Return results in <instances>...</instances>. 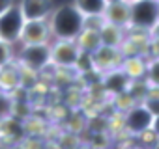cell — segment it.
I'll use <instances>...</instances> for the list:
<instances>
[{"label": "cell", "mask_w": 159, "mask_h": 149, "mask_svg": "<svg viewBox=\"0 0 159 149\" xmlns=\"http://www.w3.org/2000/svg\"><path fill=\"white\" fill-rule=\"evenodd\" d=\"M81 56V49L77 47L73 39H58L51 47V62L62 67L77 65V60Z\"/></svg>", "instance_id": "cell-6"}, {"label": "cell", "mask_w": 159, "mask_h": 149, "mask_svg": "<svg viewBox=\"0 0 159 149\" xmlns=\"http://www.w3.org/2000/svg\"><path fill=\"white\" fill-rule=\"evenodd\" d=\"M153 149H159V140L155 142V145H153Z\"/></svg>", "instance_id": "cell-22"}, {"label": "cell", "mask_w": 159, "mask_h": 149, "mask_svg": "<svg viewBox=\"0 0 159 149\" xmlns=\"http://www.w3.org/2000/svg\"><path fill=\"white\" fill-rule=\"evenodd\" d=\"M21 10V15L25 21H39V19H49L52 13L54 6L51 0H21L17 4Z\"/></svg>", "instance_id": "cell-8"}, {"label": "cell", "mask_w": 159, "mask_h": 149, "mask_svg": "<svg viewBox=\"0 0 159 149\" xmlns=\"http://www.w3.org/2000/svg\"><path fill=\"white\" fill-rule=\"evenodd\" d=\"M148 82L153 88H159V58L148 65Z\"/></svg>", "instance_id": "cell-17"}, {"label": "cell", "mask_w": 159, "mask_h": 149, "mask_svg": "<svg viewBox=\"0 0 159 149\" xmlns=\"http://www.w3.org/2000/svg\"><path fill=\"white\" fill-rule=\"evenodd\" d=\"M159 21V2L153 0H137L131 4V23L139 30H152Z\"/></svg>", "instance_id": "cell-2"}, {"label": "cell", "mask_w": 159, "mask_h": 149, "mask_svg": "<svg viewBox=\"0 0 159 149\" xmlns=\"http://www.w3.org/2000/svg\"><path fill=\"white\" fill-rule=\"evenodd\" d=\"M150 130L159 138V116H153V121H152V127H150Z\"/></svg>", "instance_id": "cell-20"}, {"label": "cell", "mask_w": 159, "mask_h": 149, "mask_svg": "<svg viewBox=\"0 0 159 149\" xmlns=\"http://www.w3.org/2000/svg\"><path fill=\"white\" fill-rule=\"evenodd\" d=\"M19 62L28 71H41L51 62V47L47 43H36V45H23L19 52Z\"/></svg>", "instance_id": "cell-3"}, {"label": "cell", "mask_w": 159, "mask_h": 149, "mask_svg": "<svg viewBox=\"0 0 159 149\" xmlns=\"http://www.w3.org/2000/svg\"><path fill=\"white\" fill-rule=\"evenodd\" d=\"M77 47L81 49L83 52H94L98 47H101V37H99V30L98 28H92L88 24H84V28L81 30V34L77 36L75 39Z\"/></svg>", "instance_id": "cell-11"}, {"label": "cell", "mask_w": 159, "mask_h": 149, "mask_svg": "<svg viewBox=\"0 0 159 149\" xmlns=\"http://www.w3.org/2000/svg\"><path fill=\"white\" fill-rule=\"evenodd\" d=\"M105 2H107V4H111V2H116V0H105Z\"/></svg>", "instance_id": "cell-24"}, {"label": "cell", "mask_w": 159, "mask_h": 149, "mask_svg": "<svg viewBox=\"0 0 159 149\" xmlns=\"http://www.w3.org/2000/svg\"><path fill=\"white\" fill-rule=\"evenodd\" d=\"M10 110H11V97L4 90H0V117L8 116Z\"/></svg>", "instance_id": "cell-18"}, {"label": "cell", "mask_w": 159, "mask_h": 149, "mask_svg": "<svg viewBox=\"0 0 159 149\" xmlns=\"http://www.w3.org/2000/svg\"><path fill=\"white\" fill-rule=\"evenodd\" d=\"M99 37H101V45H107V47H116L120 49L122 41H124V34H122V28L116 26V24H111V23H101L99 26Z\"/></svg>", "instance_id": "cell-13"}, {"label": "cell", "mask_w": 159, "mask_h": 149, "mask_svg": "<svg viewBox=\"0 0 159 149\" xmlns=\"http://www.w3.org/2000/svg\"><path fill=\"white\" fill-rule=\"evenodd\" d=\"M103 21L125 28L131 23V4H127L125 0H116V2L107 4L103 11Z\"/></svg>", "instance_id": "cell-9"}, {"label": "cell", "mask_w": 159, "mask_h": 149, "mask_svg": "<svg viewBox=\"0 0 159 149\" xmlns=\"http://www.w3.org/2000/svg\"><path fill=\"white\" fill-rule=\"evenodd\" d=\"M125 2H127V4H133V2H137V0H125Z\"/></svg>", "instance_id": "cell-23"}, {"label": "cell", "mask_w": 159, "mask_h": 149, "mask_svg": "<svg viewBox=\"0 0 159 149\" xmlns=\"http://www.w3.org/2000/svg\"><path fill=\"white\" fill-rule=\"evenodd\" d=\"M11 58H13V49H11V43H8V41H2V39H0V67L6 65V63H10V62H11Z\"/></svg>", "instance_id": "cell-16"}, {"label": "cell", "mask_w": 159, "mask_h": 149, "mask_svg": "<svg viewBox=\"0 0 159 149\" xmlns=\"http://www.w3.org/2000/svg\"><path fill=\"white\" fill-rule=\"evenodd\" d=\"M150 34H152V36H153V37H155L157 41H159V21H157V23H155V24L152 26V30H150Z\"/></svg>", "instance_id": "cell-21"}, {"label": "cell", "mask_w": 159, "mask_h": 149, "mask_svg": "<svg viewBox=\"0 0 159 149\" xmlns=\"http://www.w3.org/2000/svg\"><path fill=\"white\" fill-rule=\"evenodd\" d=\"M51 26L49 19H39V21H25L21 28L19 41L23 45H36V43H47L51 37Z\"/></svg>", "instance_id": "cell-5"}, {"label": "cell", "mask_w": 159, "mask_h": 149, "mask_svg": "<svg viewBox=\"0 0 159 149\" xmlns=\"http://www.w3.org/2000/svg\"><path fill=\"white\" fill-rule=\"evenodd\" d=\"M23 24H25V19L21 15V10L17 4H13L8 11L0 15V39L8 43L19 41Z\"/></svg>", "instance_id": "cell-4"}, {"label": "cell", "mask_w": 159, "mask_h": 149, "mask_svg": "<svg viewBox=\"0 0 159 149\" xmlns=\"http://www.w3.org/2000/svg\"><path fill=\"white\" fill-rule=\"evenodd\" d=\"M153 2H159V0H153Z\"/></svg>", "instance_id": "cell-25"}, {"label": "cell", "mask_w": 159, "mask_h": 149, "mask_svg": "<svg viewBox=\"0 0 159 149\" xmlns=\"http://www.w3.org/2000/svg\"><path fill=\"white\" fill-rule=\"evenodd\" d=\"M152 121H153V116L150 114V110L140 104V106H133L129 112H127V117H125V127L139 134V132H144V130H150L152 127Z\"/></svg>", "instance_id": "cell-10"}, {"label": "cell", "mask_w": 159, "mask_h": 149, "mask_svg": "<svg viewBox=\"0 0 159 149\" xmlns=\"http://www.w3.org/2000/svg\"><path fill=\"white\" fill-rule=\"evenodd\" d=\"M15 2H13V0H0V15H2L4 11H8L11 6H13Z\"/></svg>", "instance_id": "cell-19"}, {"label": "cell", "mask_w": 159, "mask_h": 149, "mask_svg": "<svg viewBox=\"0 0 159 149\" xmlns=\"http://www.w3.org/2000/svg\"><path fill=\"white\" fill-rule=\"evenodd\" d=\"M73 6L84 17H103L107 2L105 0H75Z\"/></svg>", "instance_id": "cell-14"}, {"label": "cell", "mask_w": 159, "mask_h": 149, "mask_svg": "<svg viewBox=\"0 0 159 149\" xmlns=\"http://www.w3.org/2000/svg\"><path fill=\"white\" fill-rule=\"evenodd\" d=\"M49 26H51V34L56 36L58 39L75 41L81 30L84 28V15L73 4L60 6V8H54L52 13L49 15Z\"/></svg>", "instance_id": "cell-1"}, {"label": "cell", "mask_w": 159, "mask_h": 149, "mask_svg": "<svg viewBox=\"0 0 159 149\" xmlns=\"http://www.w3.org/2000/svg\"><path fill=\"white\" fill-rule=\"evenodd\" d=\"M124 63V69H125V73L129 74V77H140V74L144 73V63H142V60L140 58H129V60H125V62H122Z\"/></svg>", "instance_id": "cell-15"}, {"label": "cell", "mask_w": 159, "mask_h": 149, "mask_svg": "<svg viewBox=\"0 0 159 149\" xmlns=\"http://www.w3.org/2000/svg\"><path fill=\"white\" fill-rule=\"evenodd\" d=\"M19 84H21V69L17 63L10 62L0 67V90L10 92L15 90Z\"/></svg>", "instance_id": "cell-12"}, {"label": "cell", "mask_w": 159, "mask_h": 149, "mask_svg": "<svg viewBox=\"0 0 159 149\" xmlns=\"http://www.w3.org/2000/svg\"><path fill=\"white\" fill-rule=\"evenodd\" d=\"M92 63L101 71H112L122 63V50L116 47L101 45L92 52Z\"/></svg>", "instance_id": "cell-7"}]
</instances>
